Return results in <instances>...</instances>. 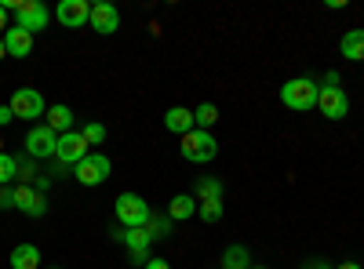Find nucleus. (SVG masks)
Instances as JSON below:
<instances>
[{
	"label": "nucleus",
	"mask_w": 364,
	"mask_h": 269,
	"mask_svg": "<svg viewBox=\"0 0 364 269\" xmlns=\"http://www.w3.org/2000/svg\"><path fill=\"white\" fill-rule=\"evenodd\" d=\"M317 95H321V84H317L314 77H295V80H288V84L281 87V102H284L288 109H295V113L314 109V106H317Z\"/></svg>",
	"instance_id": "1"
},
{
	"label": "nucleus",
	"mask_w": 364,
	"mask_h": 269,
	"mask_svg": "<svg viewBox=\"0 0 364 269\" xmlns=\"http://www.w3.org/2000/svg\"><path fill=\"white\" fill-rule=\"evenodd\" d=\"M182 146V160H190V164H208V160H215V153H219V142L211 138V131H200V128H193L190 135H182L178 138Z\"/></svg>",
	"instance_id": "2"
},
{
	"label": "nucleus",
	"mask_w": 364,
	"mask_h": 269,
	"mask_svg": "<svg viewBox=\"0 0 364 269\" xmlns=\"http://www.w3.org/2000/svg\"><path fill=\"white\" fill-rule=\"evenodd\" d=\"M113 204H117V207H113L117 222L124 226V229H139V226L149 222V215H154V212H149V204H146L139 193H120Z\"/></svg>",
	"instance_id": "3"
},
{
	"label": "nucleus",
	"mask_w": 364,
	"mask_h": 269,
	"mask_svg": "<svg viewBox=\"0 0 364 269\" xmlns=\"http://www.w3.org/2000/svg\"><path fill=\"white\" fill-rule=\"evenodd\" d=\"M4 8L15 11V26L26 29V33H41V29L48 26V18H51L41 0H8Z\"/></svg>",
	"instance_id": "4"
},
{
	"label": "nucleus",
	"mask_w": 364,
	"mask_h": 269,
	"mask_svg": "<svg viewBox=\"0 0 364 269\" xmlns=\"http://www.w3.org/2000/svg\"><path fill=\"white\" fill-rule=\"evenodd\" d=\"M8 106L15 113V121H37V116L48 113V102H44V95L37 92V87H18Z\"/></svg>",
	"instance_id": "5"
},
{
	"label": "nucleus",
	"mask_w": 364,
	"mask_h": 269,
	"mask_svg": "<svg viewBox=\"0 0 364 269\" xmlns=\"http://www.w3.org/2000/svg\"><path fill=\"white\" fill-rule=\"evenodd\" d=\"M109 171H113V164H109L106 153H87V157L73 168V178H77L80 186H102L106 178H109Z\"/></svg>",
	"instance_id": "6"
},
{
	"label": "nucleus",
	"mask_w": 364,
	"mask_h": 269,
	"mask_svg": "<svg viewBox=\"0 0 364 269\" xmlns=\"http://www.w3.org/2000/svg\"><path fill=\"white\" fill-rule=\"evenodd\" d=\"M91 153V146L84 142L80 131H70V135H58V149H55V160L63 168H77L84 157Z\"/></svg>",
	"instance_id": "7"
},
{
	"label": "nucleus",
	"mask_w": 364,
	"mask_h": 269,
	"mask_svg": "<svg viewBox=\"0 0 364 269\" xmlns=\"http://www.w3.org/2000/svg\"><path fill=\"white\" fill-rule=\"evenodd\" d=\"M55 149H58V135L48 124H33V128H29V135H26V153L29 157L48 160V157H55Z\"/></svg>",
	"instance_id": "8"
},
{
	"label": "nucleus",
	"mask_w": 364,
	"mask_h": 269,
	"mask_svg": "<svg viewBox=\"0 0 364 269\" xmlns=\"http://www.w3.org/2000/svg\"><path fill=\"white\" fill-rule=\"evenodd\" d=\"M317 109L328 116V121H343V116L350 113V95L343 92V87H321Z\"/></svg>",
	"instance_id": "9"
},
{
	"label": "nucleus",
	"mask_w": 364,
	"mask_h": 269,
	"mask_svg": "<svg viewBox=\"0 0 364 269\" xmlns=\"http://www.w3.org/2000/svg\"><path fill=\"white\" fill-rule=\"evenodd\" d=\"M87 26L95 29V33H102V37L117 33V29H120V11H117V4H109V0H102V4H91Z\"/></svg>",
	"instance_id": "10"
},
{
	"label": "nucleus",
	"mask_w": 364,
	"mask_h": 269,
	"mask_svg": "<svg viewBox=\"0 0 364 269\" xmlns=\"http://www.w3.org/2000/svg\"><path fill=\"white\" fill-rule=\"evenodd\" d=\"M55 18L63 22L66 29H80L91 18V4H87V0H63V4L55 8Z\"/></svg>",
	"instance_id": "11"
},
{
	"label": "nucleus",
	"mask_w": 364,
	"mask_h": 269,
	"mask_svg": "<svg viewBox=\"0 0 364 269\" xmlns=\"http://www.w3.org/2000/svg\"><path fill=\"white\" fill-rule=\"evenodd\" d=\"M11 193H15V207H18L22 215L41 219V215L48 212V204H44V193H41V190H33V186H15Z\"/></svg>",
	"instance_id": "12"
},
{
	"label": "nucleus",
	"mask_w": 364,
	"mask_h": 269,
	"mask_svg": "<svg viewBox=\"0 0 364 269\" xmlns=\"http://www.w3.org/2000/svg\"><path fill=\"white\" fill-rule=\"evenodd\" d=\"M164 128L171 131V135H190L197 124H193V109H186V106H171L168 113H164Z\"/></svg>",
	"instance_id": "13"
},
{
	"label": "nucleus",
	"mask_w": 364,
	"mask_h": 269,
	"mask_svg": "<svg viewBox=\"0 0 364 269\" xmlns=\"http://www.w3.org/2000/svg\"><path fill=\"white\" fill-rule=\"evenodd\" d=\"M4 48H8V58H26L29 51H33V33H26V29L11 26L4 33Z\"/></svg>",
	"instance_id": "14"
},
{
	"label": "nucleus",
	"mask_w": 364,
	"mask_h": 269,
	"mask_svg": "<svg viewBox=\"0 0 364 269\" xmlns=\"http://www.w3.org/2000/svg\"><path fill=\"white\" fill-rule=\"evenodd\" d=\"M44 116H48V128H51L55 135H70V131H73V121H77L70 106H51Z\"/></svg>",
	"instance_id": "15"
},
{
	"label": "nucleus",
	"mask_w": 364,
	"mask_h": 269,
	"mask_svg": "<svg viewBox=\"0 0 364 269\" xmlns=\"http://www.w3.org/2000/svg\"><path fill=\"white\" fill-rule=\"evenodd\" d=\"M193 215H197V197H190V193L171 197V204H168V219H171V222H186V219H193Z\"/></svg>",
	"instance_id": "16"
},
{
	"label": "nucleus",
	"mask_w": 364,
	"mask_h": 269,
	"mask_svg": "<svg viewBox=\"0 0 364 269\" xmlns=\"http://www.w3.org/2000/svg\"><path fill=\"white\" fill-rule=\"evenodd\" d=\"M339 51H343V58H350V62H364V29H350V33H343Z\"/></svg>",
	"instance_id": "17"
},
{
	"label": "nucleus",
	"mask_w": 364,
	"mask_h": 269,
	"mask_svg": "<svg viewBox=\"0 0 364 269\" xmlns=\"http://www.w3.org/2000/svg\"><path fill=\"white\" fill-rule=\"evenodd\" d=\"M11 269H41V251L37 244H18L11 251Z\"/></svg>",
	"instance_id": "18"
},
{
	"label": "nucleus",
	"mask_w": 364,
	"mask_h": 269,
	"mask_svg": "<svg viewBox=\"0 0 364 269\" xmlns=\"http://www.w3.org/2000/svg\"><path fill=\"white\" fill-rule=\"evenodd\" d=\"M223 269H252V251L245 244H230L223 251Z\"/></svg>",
	"instance_id": "19"
},
{
	"label": "nucleus",
	"mask_w": 364,
	"mask_h": 269,
	"mask_svg": "<svg viewBox=\"0 0 364 269\" xmlns=\"http://www.w3.org/2000/svg\"><path fill=\"white\" fill-rule=\"evenodd\" d=\"M215 121H219V109L211 106V102H204V106L193 109V124H197L200 131H211V124H215Z\"/></svg>",
	"instance_id": "20"
},
{
	"label": "nucleus",
	"mask_w": 364,
	"mask_h": 269,
	"mask_svg": "<svg viewBox=\"0 0 364 269\" xmlns=\"http://www.w3.org/2000/svg\"><path fill=\"white\" fill-rule=\"evenodd\" d=\"M197 215H200V222H219L223 219V200H197Z\"/></svg>",
	"instance_id": "21"
},
{
	"label": "nucleus",
	"mask_w": 364,
	"mask_h": 269,
	"mask_svg": "<svg viewBox=\"0 0 364 269\" xmlns=\"http://www.w3.org/2000/svg\"><path fill=\"white\" fill-rule=\"evenodd\" d=\"M146 233L154 236V241H164V236L171 233V219H168V215H149V222H146Z\"/></svg>",
	"instance_id": "22"
},
{
	"label": "nucleus",
	"mask_w": 364,
	"mask_h": 269,
	"mask_svg": "<svg viewBox=\"0 0 364 269\" xmlns=\"http://www.w3.org/2000/svg\"><path fill=\"white\" fill-rule=\"evenodd\" d=\"M197 197L200 200H223V182H219V178H200V182H197Z\"/></svg>",
	"instance_id": "23"
},
{
	"label": "nucleus",
	"mask_w": 364,
	"mask_h": 269,
	"mask_svg": "<svg viewBox=\"0 0 364 269\" xmlns=\"http://www.w3.org/2000/svg\"><path fill=\"white\" fill-rule=\"evenodd\" d=\"M18 178V160L11 153H0V186H8Z\"/></svg>",
	"instance_id": "24"
},
{
	"label": "nucleus",
	"mask_w": 364,
	"mask_h": 269,
	"mask_svg": "<svg viewBox=\"0 0 364 269\" xmlns=\"http://www.w3.org/2000/svg\"><path fill=\"white\" fill-rule=\"evenodd\" d=\"M80 135H84V142H87V146H99V142L106 138V128L91 121V124H84V128H80Z\"/></svg>",
	"instance_id": "25"
},
{
	"label": "nucleus",
	"mask_w": 364,
	"mask_h": 269,
	"mask_svg": "<svg viewBox=\"0 0 364 269\" xmlns=\"http://www.w3.org/2000/svg\"><path fill=\"white\" fill-rule=\"evenodd\" d=\"M33 178H37V168L29 164V160H18V178H15V182H18V186H29Z\"/></svg>",
	"instance_id": "26"
},
{
	"label": "nucleus",
	"mask_w": 364,
	"mask_h": 269,
	"mask_svg": "<svg viewBox=\"0 0 364 269\" xmlns=\"http://www.w3.org/2000/svg\"><path fill=\"white\" fill-rule=\"evenodd\" d=\"M8 207H15V193L8 186H0V212H8Z\"/></svg>",
	"instance_id": "27"
},
{
	"label": "nucleus",
	"mask_w": 364,
	"mask_h": 269,
	"mask_svg": "<svg viewBox=\"0 0 364 269\" xmlns=\"http://www.w3.org/2000/svg\"><path fill=\"white\" fill-rule=\"evenodd\" d=\"M15 121V113H11V106H0V128H8Z\"/></svg>",
	"instance_id": "28"
},
{
	"label": "nucleus",
	"mask_w": 364,
	"mask_h": 269,
	"mask_svg": "<svg viewBox=\"0 0 364 269\" xmlns=\"http://www.w3.org/2000/svg\"><path fill=\"white\" fill-rule=\"evenodd\" d=\"M142 269H171V265H168V262H164V258H149V262H146V265H142Z\"/></svg>",
	"instance_id": "29"
},
{
	"label": "nucleus",
	"mask_w": 364,
	"mask_h": 269,
	"mask_svg": "<svg viewBox=\"0 0 364 269\" xmlns=\"http://www.w3.org/2000/svg\"><path fill=\"white\" fill-rule=\"evenodd\" d=\"M4 33H8V8L0 4V37H4Z\"/></svg>",
	"instance_id": "30"
},
{
	"label": "nucleus",
	"mask_w": 364,
	"mask_h": 269,
	"mask_svg": "<svg viewBox=\"0 0 364 269\" xmlns=\"http://www.w3.org/2000/svg\"><path fill=\"white\" fill-rule=\"evenodd\" d=\"M306 269H331V265H328V262H317V258H314V262H306Z\"/></svg>",
	"instance_id": "31"
},
{
	"label": "nucleus",
	"mask_w": 364,
	"mask_h": 269,
	"mask_svg": "<svg viewBox=\"0 0 364 269\" xmlns=\"http://www.w3.org/2000/svg\"><path fill=\"white\" fill-rule=\"evenodd\" d=\"M336 269H360V265H357V262H339Z\"/></svg>",
	"instance_id": "32"
},
{
	"label": "nucleus",
	"mask_w": 364,
	"mask_h": 269,
	"mask_svg": "<svg viewBox=\"0 0 364 269\" xmlns=\"http://www.w3.org/2000/svg\"><path fill=\"white\" fill-rule=\"evenodd\" d=\"M8 58V48H4V37H0V62H4Z\"/></svg>",
	"instance_id": "33"
},
{
	"label": "nucleus",
	"mask_w": 364,
	"mask_h": 269,
	"mask_svg": "<svg viewBox=\"0 0 364 269\" xmlns=\"http://www.w3.org/2000/svg\"><path fill=\"white\" fill-rule=\"evenodd\" d=\"M252 269H262V265H252Z\"/></svg>",
	"instance_id": "34"
},
{
	"label": "nucleus",
	"mask_w": 364,
	"mask_h": 269,
	"mask_svg": "<svg viewBox=\"0 0 364 269\" xmlns=\"http://www.w3.org/2000/svg\"><path fill=\"white\" fill-rule=\"evenodd\" d=\"M0 153H4V149H0Z\"/></svg>",
	"instance_id": "35"
}]
</instances>
